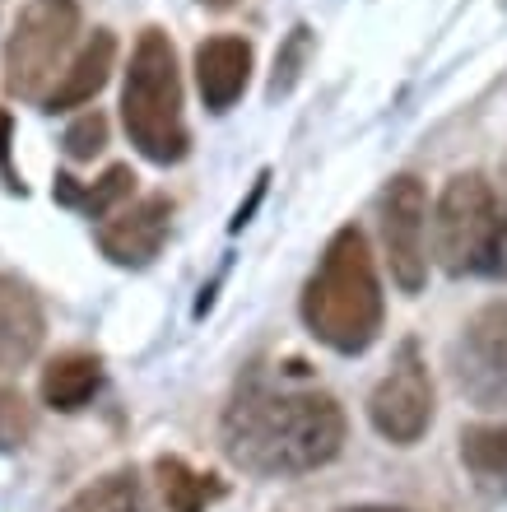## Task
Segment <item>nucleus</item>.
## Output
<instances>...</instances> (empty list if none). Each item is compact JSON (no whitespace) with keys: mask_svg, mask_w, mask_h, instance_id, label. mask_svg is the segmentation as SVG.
Listing matches in <instances>:
<instances>
[{"mask_svg":"<svg viewBox=\"0 0 507 512\" xmlns=\"http://www.w3.org/2000/svg\"><path fill=\"white\" fill-rule=\"evenodd\" d=\"M345 410L331 391L252 378L224 410V452L252 475H303L340 457Z\"/></svg>","mask_w":507,"mask_h":512,"instance_id":"f257e3e1","label":"nucleus"},{"mask_svg":"<svg viewBox=\"0 0 507 512\" xmlns=\"http://www.w3.org/2000/svg\"><path fill=\"white\" fill-rule=\"evenodd\" d=\"M298 308H303L307 331L335 354H363L382 336L387 298H382L377 261L359 224H345L326 243L317 270L303 284Z\"/></svg>","mask_w":507,"mask_h":512,"instance_id":"f03ea898","label":"nucleus"},{"mask_svg":"<svg viewBox=\"0 0 507 512\" xmlns=\"http://www.w3.org/2000/svg\"><path fill=\"white\" fill-rule=\"evenodd\" d=\"M121 126L149 163H182L191 149L187 112H182V66L163 28H145L131 47V66L121 84Z\"/></svg>","mask_w":507,"mask_h":512,"instance_id":"7ed1b4c3","label":"nucleus"},{"mask_svg":"<svg viewBox=\"0 0 507 512\" xmlns=\"http://www.w3.org/2000/svg\"><path fill=\"white\" fill-rule=\"evenodd\" d=\"M503 219L494 182L484 173H456L433 210V252L447 275H494L503 266Z\"/></svg>","mask_w":507,"mask_h":512,"instance_id":"20e7f679","label":"nucleus"},{"mask_svg":"<svg viewBox=\"0 0 507 512\" xmlns=\"http://www.w3.org/2000/svg\"><path fill=\"white\" fill-rule=\"evenodd\" d=\"M80 38V0H28L5 42V89L14 98H33L56 84L66 56Z\"/></svg>","mask_w":507,"mask_h":512,"instance_id":"39448f33","label":"nucleus"},{"mask_svg":"<svg viewBox=\"0 0 507 512\" xmlns=\"http://www.w3.org/2000/svg\"><path fill=\"white\" fill-rule=\"evenodd\" d=\"M452 382L475 410L507 415V303H484L452 340Z\"/></svg>","mask_w":507,"mask_h":512,"instance_id":"423d86ee","label":"nucleus"},{"mask_svg":"<svg viewBox=\"0 0 507 512\" xmlns=\"http://www.w3.org/2000/svg\"><path fill=\"white\" fill-rule=\"evenodd\" d=\"M368 419L396 447H414L428 433V424H433V378H428V364L419 354V340H401L387 378L368 396Z\"/></svg>","mask_w":507,"mask_h":512,"instance_id":"0eeeda50","label":"nucleus"},{"mask_svg":"<svg viewBox=\"0 0 507 512\" xmlns=\"http://www.w3.org/2000/svg\"><path fill=\"white\" fill-rule=\"evenodd\" d=\"M382 215V247H387L391 280L405 294H419L428 280V191L414 173L391 177L377 201Z\"/></svg>","mask_w":507,"mask_h":512,"instance_id":"6e6552de","label":"nucleus"},{"mask_svg":"<svg viewBox=\"0 0 507 512\" xmlns=\"http://www.w3.org/2000/svg\"><path fill=\"white\" fill-rule=\"evenodd\" d=\"M168 224H173V201L154 191V196H140V201L121 205L117 215H107L98 224V247L112 266H149L154 256L168 243Z\"/></svg>","mask_w":507,"mask_h":512,"instance_id":"1a4fd4ad","label":"nucleus"},{"mask_svg":"<svg viewBox=\"0 0 507 512\" xmlns=\"http://www.w3.org/2000/svg\"><path fill=\"white\" fill-rule=\"evenodd\" d=\"M252 80V42L238 33H214L196 47V89L210 112H228Z\"/></svg>","mask_w":507,"mask_h":512,"instance_id":"9d476101","label":"nucleus"},{"mask_svg":"<svg viewBox=\"0 0 507 512\" xmlns=\"http://www.w3.org/2000/svg\"><path fill=\"white\" fill-rule=\"evenodd\" d=\"M112 66H117V33L94 28L80 42V52L66 61V70L56 75V84L42 94V112H70V108L94 103L103 94V84L112 80Z\"/></svg>","mask_w":507,"mask_h":512,"instance_id":"9b49d317","label":"nucleus"},{"mask_svg":"<svg viewBox=\"0 0 507 512\" xmlns=\"http://www.w3.org/2000/svg\"><path fill=\"white\" fill-rule=\"evenodd\" d=\"M42 340H47V317H42L38 294L19 275L0 270V373L33 364Z\"/></svg>","mask_w":507,"mask_h":512,"instance_id":"f8f14e48","label":"nucleus"},{"mask_svg":"<svg viewBox=\"0 0 507 512\" xmlns=\"http://www.w3.org/2000/svg\"><path fill=\"white\" fill-rule=\"evenodd\" d=\"M103 387V364L94 354H61L42 368V401L61 410V415H75L98 396Z\"/></svg>","mask_w":507,"mask_h":512,"instance_id":"ddd939ff","label":"nucleus"},{"mask_svg":"<svg viewBox=\"0 0 507 512\" xmlns=\"http://www.w3.org/2000/svg\"><path fill=\"white\" fill-rule=\"evenodd\" d=\"M154 475H159V494L168 503V512H205L210 503L224 499V480L196 471L182 457H159Z\"/></svg>","mask_w":507,"mask_h":512,"instance_id":"4468645a","label":"nucleus"},{"mask_svg":"<svg viewBox=\"0 0 507 512\" xmlns=\"http://www.w3.org/2000/svg\"><path fill=\"white\" fill-rule=\"evenodd\" d=\"M131 191H135V173H131V163H112L98 182H89V187H80L75 177H56V201H66V205H80L89 219H107V215H117L121 205L131 201Z\"/></svg>","mask_w":507,"mask_h":512,"instance_id":"2eb2a0df","label":"nucleus"},{"mask_svg":"<svg viewBox=\"0 0 507 512\" xmlns=\"http://www.w3.org/2000/svg\"><path fill=\"white\" fill-rule=\"evenodd\" d=\"M461 461L480 489L507 494V419L503 424H475L461 433Z\"/></svg>","mask_w":507,"mask_h":512,"instance_id":"dca6fc26","label":"nucleus"},{"mask_svg":"<svg viewBox=\"0 0 507 512\" xmlns=\"http://www.w3.org/2000/svg\"><path fill=\"white\" fill-rule=\"evenodd\" d=\"M66 512H149V503L135 471H112L103 480H94L89 489H80Z\"/></svg>","mask_w":507,"mask_h":512,"instance_id":"f3484780","label":"nucleus"},{"mask_svg":"<svg viewBox=\"0 0 507 512\" xmlns=\"http://www.w3.org/2000/svg\"><path fill=\"white\" fill-rule=\"evenodd\" d=\"M307 47H312V28L298 24L294 33L284 38L280 56H275V75H270V94L275 98L289 94V89L298 84V75H303V66H307Z\"/></svg>","mask_w":507,"mask_h":512,"instance_id":"a211bd4d","label":"nucleus"},{"mask_svg":"<svg viewBox=\"0 0 507 512\" xmlns=\"http://www.w3.org/2000/svg\"><path fill=\"white\" fill-rule=\"evenodd\" d=\"M103 145H107V117H103L98 108L70 122V131H66V154H70L75 163H89L94 154H103Z\"/></svg>","mask_w":507,"mask_h":512,"instance_id":"6ab92c4d","label":"nucleus"},{"mask_svg":"<svg viewBox=\"0 0 507 512\" xmlns=\"http://www.w3.org/2000/svg\"><path fill=\"white\" fill-rule=\"evenodd\" d=\"M33 433V415H28V405L19 391L0 387V452H10V447H24V438Z\"/></svg>","mask_w":507,"mask_h":512,"instance_id":"aec40b11","label":"nucleus"},{"mask_svg":"<svg viewBox=\"0 0 507 512\" xmlns=\"http://www.w3.org/2000/svg\"><path fill=\"white\" fill-rule=\"evenodd\" d=\"M494 201H498V219H503V233H507V154L498 159V182H494Z\"/></svg>","mask_w":507,"mask_h":512,"instance_id":"412c9836","label":"nucleus"},{"mask_svg":"<svg viewBox=\"0 0 507 512\" xmlns=\"http://www.w3.org/2000/svg\"><path fill=\"white\" fill-rule=\"evenodd\" d=\"M205 10H228V5H238V0H201Z\"/></svg>","mask_w":507,"mask_h":512,"instance_id":"4be33fe9","label":"nucleus"},{"mask_svg":"<svg viewBox=\"0 0 507 512\" xmlns=\"http://www.w3.org/2000/svg\"><path fill=\"white\" fill-rule=\"evenodd\" d=\"M349 512H405V508H349Z\"/></svg>","mask_w":507,"mask_h":512,"instance_id":"5701e85b","label":"nucleus"}]
</instances>
